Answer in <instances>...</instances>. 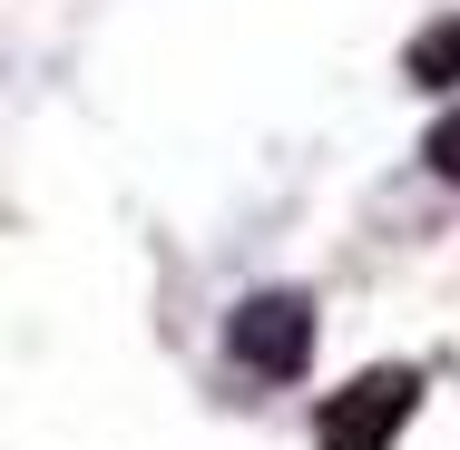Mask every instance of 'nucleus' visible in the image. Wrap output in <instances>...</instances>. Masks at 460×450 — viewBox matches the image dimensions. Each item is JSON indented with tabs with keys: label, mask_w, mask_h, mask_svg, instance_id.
Instances as JSON below:
<instances>
[{
	"label": "nucleus",
	"mask_w": 460,
	"mask_h": 450,
	"mask_svg": "<svg viewBox=\"0 0 460 450\" xmlns=\"http://www.w3.org/2000/svg\"><path fill=\"white\" fill-rule=\"evenodd\" d=\"M411 401H421V372H411V362L363 372V382H343V392L323 401L314 441H323V450H392V431L411 421Z\"/></svg>",
	"instance_id": "obj_1"
},
{
	"label": "nucleus",
	"mask_w": 460,
	"mask_h": 450,
	"mask_svg": "<svg viewBox=\"0 0 460 450\" xmlns=\"http://www.w3.org/2000/svg\"><path fill=\"white\" fill-rule=\"evenodd\" d=\"M226 353L245 362V372H265V382H294V372L314 362V304H304V294H255V304H235Z\"/></svg>",
	"instance_id": "obj_2"
},
{
	"label": "nucleus",
	"mask_w": 460,
	"mask_h": 450,
	"mask_svg": "<svg viewBox=\"0 0 460 450\" xmlns=\"http://www.w3.org/2000/svg\"><path fill=\"white\" fill-rule=\"evenodd\" d=\"M411 79H421V89H451L460 79V20H431V30L411 40Z\"/></svg>",
	"instance_id": "obj_3"
},
{
	"label": "nucleus",
	"mask_w": 460,
	"mask_h": 450,
	"mask_svg": "<svg viewBox=\"0 0 460 450\" xmlns=\"http://www.w3.org/2000/svg\"><path fill=\"white\" fill-rule=\"evenodd\" d=\"M421 157H431V177H451V186H460V108L431 128V137H421Z\"/></svg>",
	"instance_id": "obj_4"
}]
</instances>
